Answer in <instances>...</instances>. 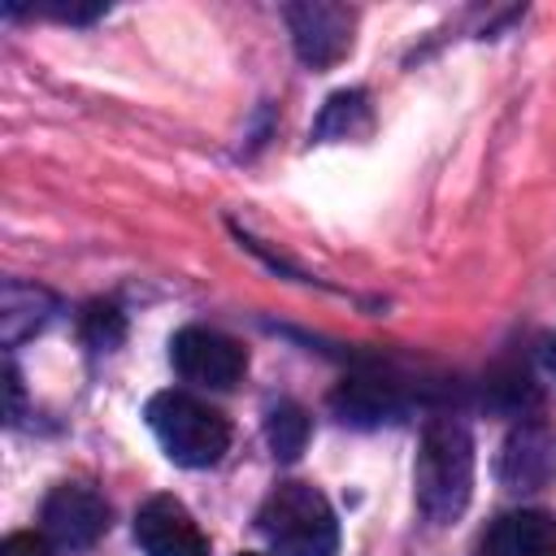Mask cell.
Listing matches in <instances>:
<instances>
[{
  "label": "cell",
  "instance_id": "6da1fadb",
  "mask_svg": "<svg viewBox=\"0 0 556 556\" xmlns=\"http://www.w3.org/2000/svg\"><path fill=\"white\" fill-rule=\"evenodd\" d=\"M413 486H417V508L430 521H456L465 513L473 491V439L460 421L439 417L426 426Z\"/></svg>",
  "mask_w": 556,
  "mask_h": 556
},
{
  "label": "cell",
  "instance_id": "7a4b0ae2",
  "mask_svg": "<svg viewBox=\"0 0 556 556\" xmlns=\"http://www.w3.org/2000/svg\"><path fill=\"white\" fill-rule=\"evenodd\" d=\"M148 430L156 434V443L165 447V456L174 465L187 469H204L217 465L222 452L230 447V426L217 408H208L204 400L187 395V391H156L143 408Z\"/></svg>",
  "mask_w": 556,
  "mask_h": 556
},
{
  "label": "cell",
  "instance_id": "3957f363",
  "mask_svg": "<svg viewBox=\"0 0 556 556\" xmlns=\"http://www.w3.org/2000/svg\"><path fill=\"white\" fill-rule=\"evenodd\" d=\"M256 526L282 556H334L339 521L330 500L308 482H278L256 513Z\"/></svg>",
  "mask_w": 556,
  "mask_h": 556
},
{
  "label": "cell",
  "instance_id": "277c9868",
  "mask_svg": "<svg viewBox=\"0 0 556 556\" xmlns=\"http://www.w3.org/2000/svg\"><path fill=\"white\" fill-rule=\"evenodd\" d=\"M169 361L187 382H200V387H213V391L235 387L248 369V352L230 334L208 330V326H182L169 339Z\"/></svg>",
  "mask_w": 556,
  "mask_h": 556
},
{
  "label": "cell",
  "instance_id": "5b68a950",
  "mask_svg": "<svg viewBox=\"0 0 556 556\" xmlns=\"http://www.w3.org/2000/svg\"><path fill=\"white\" fill-rule=\"evenodd\" d=\"M287 26L295 39V52L304 65L313 70H330L334 61H343L352 52V30H356V13L348 4H330V0H304L287 9Z\"/></svg>",
  "mask_w": 556,
  "mask_h": 556
},
{
  "label": "cell",
  "instance_id": "8992f818",
  "mask_svg": "<svg viewBox=\"0 0 556 556\" xmlns=\"http://www.w3.org/2000/svg\"><path fill=\"white\" fill-rule=\"evenodd\" d=\"M109 530V508L91 486L61 482L43 500V534L65 552H87Z\"/></svg>",
  "mask_w": 556,
  "mask_h": 556
},
{
  "label": "cell",
  "instance_id": "52a82bcc",
  "mask_svg": "<svg viewBox=\"0 0 556 556\" xmlns=\"http://www.w3.org/2000/svg\"><path fill=\"white\" fill-rule=\"evenodd\" d=\"M135 539L143 556H208V539L174 495H152L135 513Z\"/></svg>",
  "mask_w": 556,
  "mask_h": 556
},
{
  "label": "cell",
  "instance_id": "ba28073f",
  "mask_svg": "<svg viewBox=\"0 0 556 556\" xmlns=\"http://www.w3.org/2000/svg\"><path fill=\"white\" fill-rule=\"evenodd\" d=\"M478 556H556V517L543 508H517L486 526Z\"/></svg>",
  "mask_w": 556,
  "mask_h": 556
},
{
  "label": "cell",
  "instance_id": "9c48e42d",
  "mask_svg": "<svg viewBox=\"0 0 556 556\" xmlns=\"http://www.w3.org/2000/svg\"><path fill=\"white\" fill-rule=\"evenodd\" d=\"M56 300L43 291V287H30V282H4V295H0V334L4 343H22L26 334H35L48 317H52Z\"/></svg>",
  "mask_w": 556,
  "mask_h": 556
},
{
  "label": "cell",
  "instance_id": "30bf717a",
  "mask_svg": "<svg viewBox=\"0 0 556 556\" xmlns=\"http://www.w3.org/2000/svg\"><path fill=\"white\" fill-rule=\"evenodd\" d=\"M330 404H334V413H339L343 421H352V426H378V421H391V417L400 413L395 391L382 387V382H374V378H352V382H343V387L330 395Z\"/></svg>",
  "mask_w": 556,
  "mask_h": 556
},
{
  "label": "cell",
  "instance_id": "8fae6325",
  "mask_svg": "<svg viewBox=\"0 0 556 556\" xmlns=\"http://www.w3.org/2000/svg\"><path fill=\"white\" fill-rule=\"evenodd\" d=\"M369 130V96L365 91H334L317 117L321 139H356Z\"/></svg>",
  "mask_w": 556,
  "mask_h": 556
},
{
  "label": "cell",
  "instance_id": "7c38bea8",
  "mask_svg": "<svg viewBox=\"0 0 556 556\" xmlns=\"http://www.w3.org/2000/svg\"><path fill=\"white\" fill-rule=\"evenodd\" d=\"M265 439H269V447H274L278 460H295V456L304 452V443H308V417H304V408H300V404H278V408H269V417H265Z\"/></svg>",
  "mask_w": 556,
  "mask_h": 556
},
{
  "label": "cell",
  "instance_id": "4fadbf2b",
  "mask_svg": "<svg viewBox=\"0 0 556 556\" xmlns=\"http://www.w3.org/2000/svg\"><path fill=\"white\" fill-rule=\"evenodd\" d=\"M78 334L91 343V348H117L122 343V334H126V321H122V313L113 308V304H87L83 308V321H78Z\"/></svg>",
  "mask_w": 556,
  "mask_h": 556
},
{
  "label": "cell",
  "instance_id": "5bb4252c",
  "mask_svg": "<svg viewBox=\"0 0 556 556\" xmlns=\"http://www.w3.org/2000/svg\"><path fill=\"white\" fill-rule=\"evenodd\" d=\"M0 556H56L52 552V539L48 534H35V530H17L0 543Z\"/></svg>",
  "mask_w": 556,
  "mask_h": 556
},
{
  "label": "cell",
  "instance_id": "9a60e30c",
  "mask_svg": "<svg viewBox=\"0 0 556 556\" xmlns=\"http://www.w3.org/2000/svg\"><path fill=\"white\" fill-rule=\"evenodd\" d=\"M547 361H552V374H556V343H552V352H547Z\"/></svg>",
  "mask_w": 556,
  "mask_h": 556
},
{
  "label": "cell",
  "instance_id": "2e32d148",
  "mask_svg": "<svg viewBox=\"0 0 556 556\" xmlns=\"http://www.w3.org/2000/svg\"><path fill=\"white\" fill-rule=\"evenodd\" d=\"M239 556H265V552H239Z\"/></svg>",
  "mask_w": 556,
  "mask_h": 556
}]
</instances>
